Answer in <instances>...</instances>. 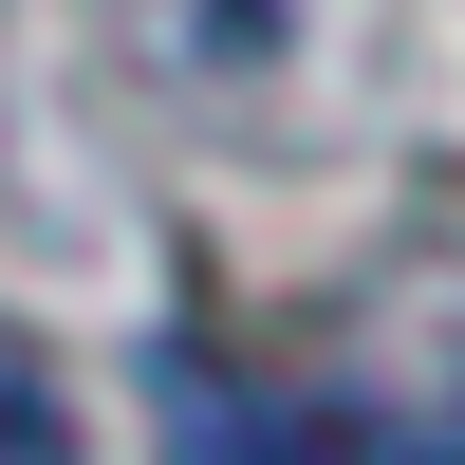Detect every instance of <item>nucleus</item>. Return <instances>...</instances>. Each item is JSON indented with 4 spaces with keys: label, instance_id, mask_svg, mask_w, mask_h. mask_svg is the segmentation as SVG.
Here are the masks:
<instances>
[{
    "label": "nucleus",
    "instance_id": "1",
    "mask_svg": "<svg viewBox=\"0 0 465 465\" xmlns=\"http://www.w3.org/2000/svg\"><path fill=\"white\" fill-rule=\"evenodd\" d=\"M168 429H186V465H391L354 410H298V391H205V372L168 391Z\"/></svg>",
    "mask_w": 465,
    "mask_h": 465
},
{
    "label": "nucleus",
    "instance_id": "2",
    "mask_svg": "<svg viewBox=\"0 0 465 465\" xmlns=\"http://www.w3.org/2000/svg\"><path fill=\"white\" fill-rule=\"evenodd\" d=\"M131 56L168 94H261L280 74V0H131Z\"/></svg>",
    "mask_w": 465,
    "mask_h": 465
},
{
    "label": "nucleus",
    "instance_id": "3",
    "mask_svg": "<svg viewBox=\"0 0 465 465\" xmlns=\"http://www.w3.org/2000/svg\"><path fill=\"white\" fill-rule=\"evenodd\" d=\"M0 465H74V410H56V372H37L19 317H0Z\"/></svg>",
    "mask_w": 465,
    "mask_h": 465
}]
</instances>
